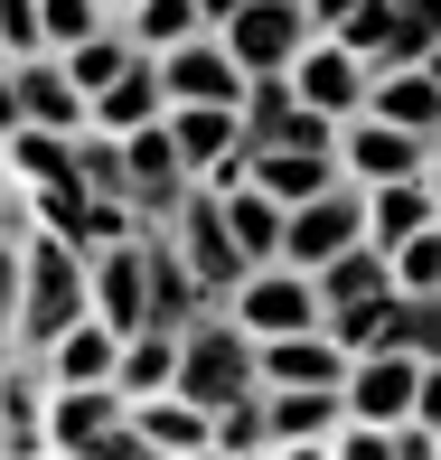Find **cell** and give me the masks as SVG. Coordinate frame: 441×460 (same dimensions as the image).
Returning <instances> with one entry per match:
<instances>
[{"label": "cell", "instance_id": "6", "mask_svg": "<svg viewBox=\"0 0 441 460\" xmlns=\"http://www.w3.org/2000/svg\"><path fill=\"white\" fill-rule=\"evenodd\" d=\"M160 235H170V254L188 263V282H198L207 301H225V291H235L244 254H235V235H225V217H216V198H207V188H188L170 217H160Z\"/></svg>", "mask_w": 441, "mask_h": 460}, {"label": "cell", "instance_id": "1", "mask_svg": "<svg viewBox=\"0 0 441 460\" xmlns=\"http://www.w3.org/2000/svg\"><path fill=\"white\" fill-rule=\"evenodd\" d=\"M75 310H85V254L57 244L48 226H19V310H10V348H48Z\"/></svg>", "mask_w": 441, "mask_h": 460}, {"label": "cell", "instance_id": "3", "mask_svg": "<svg viewBox=\"0 0 441 460\" xmlns=\"http://www.w3.org/2000/svg\"><path fill=\"white\" fill-rule=\"evenodd\" d=\"M170 385L188 394V404H207V413H216L225 394H244V385H254V339H244V329L225 320L216 301H207V310H188V320H179V376H170Z\"/></svg>", "mask_w": 441, "mask_h": 460}, {"label": "cell", "instance_id": "12", "mask_svg": "<svg viewBox=\"0 0 441 460\" xmlns=\"http://www.w3.org/2000/svg\"><path fill=\"white\" fill-rule=\"evenodd\" d=\"M151 66H160V103H235V94H244V66L216 48V29H198V38H179V48H160Z\"/></svg>", "mask_w": 441, "mask_h": 460}, {"label": "cell", "instance_id": "29", "mask_svg": "<svg viewBox=\"0 0 441 460\" xmlns=\"http://www.w3.org/2000/svg\"><path fill=\"white\" fill-rule=\"evenodd\" d=\"M366 66H441V19L432 10H394Z\"/></svg>", "mask_w": 441, "mask_h": 460}, {"label": "cell", "instance_id": "7", "mask_svg": "<svg viewBox=\"0 0 441 460\" xmlns=\"http://www.w3.org/2000/svg\"><path fill=\"white\" fill-rule=\"evenodd\" d=\"M339 244H357V188L329 179V188H310V198L282 207V244H272V263H291V273H320Z\"/></svg>", "mask_w": 441, "mask_h": 460}, {"label": "cell", "instance_id": "11", "mask_svg": "<svg viewBox=\"0 0 441 460\" xmlns=\"http://www.w3.org/2000/svg\"><path fill=\"white\" fill-rule=\"evenodd\" d=\"M188 160L170 151V132H160V122H141V132H122V207H132L141 226H160L170 217V207L188 198Z\"/></svg>", "mask_w": 441, "mask_h": 460}, {"label": "cell", "instance_id": "8", "mask_svg": "<svg viewBox=\"0 0 441 460\" xmlns=\"http://www.w3.org/2000/svg\"><path fill=\"white\" fill-rule=\"evenodd\" d=\"M282 85H291V103H310L320 122H348L357 103H366V57L339 48L329 29H310V38H301V57L282 66Z\"/></svg>", "mask_w": 441, "mask_h": 460}, {"label": "cell", "instance_id": "34", "mask_svg": "<svg viewBox=\"0 0 441 460\" xmlns=\"http://www.w3.org/2000/svg\"><path fill=\"white\" fill-rule=\"evenodd\" d=\"M0 57H38V0H0Z\"/></svg>", "mask_w": 441, "mask_h": 460}, {"label": "cell", "instance_id": "30", "mask_svg": "<svg viewBox=\"0 0 441 460\" xmlns=\"http://www.w3.org/2000/svg\"><path fill=\"white\" fill-rule=\"evenodd\" d=\"M94 29H113V0H38V48H48V57L85 48Z\"/></svg>", "mask_w": 441, "mask_h": 460}, {"label": "cell", "instance_id": "15", "mask_svg": "<svg viewBox=\"0 0 441 460\" xmlns=\"http://www.w3.org/2000/svg\"><path fill=\"white\" fill-rule=\"evenodd\" d=\"M423 226H441V170L423 179H385V188H357V235L385 254L394 235H423Z\"/></svg>", "mask_w": 441, "mask_h": 460}, {"label": "cell", "instance_id": "40", "mask_svg": "<svg viewBox=\"0 0 441 460\" xmlns=\"http://www.w3.org/2000/svg\"><path fill=\"white\" fill-rule=\"evenodd\" d=\"M394 10H432V0H394Z\"/></svg>", "mask_w": 441, "mask_h": 460}, {"label": "cell", "instance_id": "25", "mask_svg": "<svg viewBox=\"0 0 441 460\" xmlns=\"http://www.w3.org/2000/svg\"><path fill=\"white\" fill-rule=\"evenodd\" d=\"M366 348L441 358V291H385V301H375V339H366Z\"/></svg>", "mask_w": 441, "mask_h": 460}, {"label": "cell", "instance_id": "16", "mask_svg": "<svg viewBox=\"0 0 441 460\" xmlns=\"http://www.w3.org/2000/svg\"><path fill=\"white\" fill-rule=\"evenodd\" d=\"M357 113L441 141V66H366V103H357Z\"/></svg>", "mask_w": 441, "mask_h": 460}, {"label": "cell", "instance_id": "27", "mask_svg": "<svg viewBox=\"0 0 441 460\" xmlns=\"http://www.w3.org/2000/svg\"><path fill=\"white\" fill-rule=\"evenodd\" d=\"M207 198H216V188H207ZM216 217H225V235H235L244 263H272V244H282V198H263V188L244 179V188L216 198Z\"/></svg>", "mask_w": 441, "mask_h": 460}, {"label": "cell", "instance_id": "13", "mask_svg": "<svg viewBox=\"0 0 441 460\" xmlns=\"http://www.w3.org/2000/svg\"><path fill=\"white\" fill-rule=\"evenodd\" d=\"M122 423V394L113 376H94V385H48V460H94V442Z\"/></svg>", "mask_w": 441, "mask_h": 460}, {"label": "cell", "instance_id": "38", "mask_svg": "<svg viewBox=\"0 0 441 460\" xmlns=\"http://www.w3.org/2000/svg\"><path fill=\"white\" fill-rule=\"evenodd\" d=\"M19 122V85H10V57H0V132Z\"/></svg>", "mask_w": 441, "mask_h": 460}, {"label": "cell", "instance_id": "17", "mask_svg": "<svg viewBox=\"0 0 441 460\" xmlns=\"http://www.w3.org/2000/svg\"><path fill=\"white\" fill-rule=\"evenodd\" d=\"M329 423H339V385H263V442L291 460H320Z\"/></svg>", "mask_w": 441, "mask_h": 460}, {"label": "cell", "instance_id": "32", "mask_svg": "<svg viewBox=\"0 0 441 460\" xmlns=\"http://www.w3.org/2000/svg\"><path fill=\"white\" fill-rule=\"evenodd\" d=\"M75 188L122 207V132H94V122L75 132Z\"/></svg>", "mask_w": 441, "mask_h": 460}, {"label": "cell", "instance_id": "18", "mask_svg": "<svg viewBox=\"0 0 441 460\" xmlns=\"http://www.w3.org/2000/svg\"><path fill=\"white\" fill-rule=\"evenodd\" d=\"M122 423L141 432V451H151V460H207V404H188L179 385L132 394V404H122Z\"/></svg>", "mask_w": 441, "mask_h": 460}, {"label": "cell", "instance_id": "37", "mask_svg": "<svg viewBox=\"0 0 441 460\" xmlns=\"http://www.w3.org/2000/svg\"><path fill=\"white\" fill-rule=\"evenodd\" d=\"M301 10H310V29H339V19L357 10V0H301Z\"/></svg>", "mask_w": 441, "mask_h": 460}, {"label": "cell", "instance_id": "14", "mask_svg": "<svg viewBox=\"0 0 441 460\" xmlns=\"http://www.w3.org/2000/svg\"><path fill=\"white\" fill-rule=\"evenodd\" d=\"M48 367L29 348H0V460H48Z\"/></svg>", "mask_w": 441, "mask_h": 460}, {"label": "cell", "instance_id": "9", "mask_svg": "<svg viewBox=\"0 0 441 460\" xmlns=\"http://www.w3.org/2000/svg\"><path fill=\"white\" fill-rule=\"evenodd\" d=\"M301 38H310V10H301V0H235V10L216 19V48L235 57L244 75L291 66V57H301Z\"/></svg>", "mask_w": 441, "mask_h": 460}, {"label": "cell", "instance_id": "26", "mask_svg": "<svg viewBox=\"0 0 441 460\" xmlns=\"http://www.w3.org/2000/svg\"><path fill=\"white\" fill-rule=\"evenodd\" d=\"M310 291H320V310H357V301H375V291H394V282H385V254L357 235V244H339V254L310 273Z\"/></svg>", "mask_w": 441, "mask_h": 460}, {"label": "cell", "instance_id": "41", "mask_svg": "<svg viewBox=\"0 0 441 460\" xmlns=\"http://www.w3.org/2000/svg\"><path fill=\"white\" fill-rule=\"evenodd\" d=\"M113 10H132V0H113Z\"/></svg>", "mask_w": 441, "mask_h": 460}, {"label": "cell", "instance_id": "10", "mask_svg": "<svg viewBox=\"0 0 441 460\" xmlns=\"http://www.w3.org/2000/svg\"><path fill=\"white\" fill-rule=\"evenodd\" d=\"M85 310H94L103 329H113V339L151 320V273H141V226L85 254Z\"/></svg>", "mask_w": 441, "mask_h": 460}, {"label": "cell", "instance_id": "39", "mask_svg": "<svg viewBox=\"0 0 441 460\" xmlns=\"http://www.w3.org/2000/svg\"><path fill=\"white\" fill-rule=\"evenodd\" d=\"M198 10H207V29H216V19H225V10H235V0H198Z\"/></svg>", "mask_w": 441, "mask_h": 460}, {"label": "cell", "instance_id": "2", "mask_svg": "<svg viewBox=\"0 0 441 460\" xmlns=\"http://www.w3.org/2000/svg\"><path fill=\"white\" fill-rule=\"evenodd\" d=\"M339 413L357 423H404V413H441V358H404V348H357L339 376Z\"/></svg>", "mask_w": 441, "mask_h": 460}, {"label": "cell", "instance_id": "31", "mask_svg": "<svg viewBox=\"0 0 441 460\" xmlns=\"http://www.w3.org/2000/svg\"><path fill=\"white\" fill-rule=\"evenodd\" d=\"M132 57H141V48H132V38H122V19H113V29H94L85 48H66V57H57V66L75 75V94H94V85H113V75L132 66Z\"/></svg>", "mask_w": 441, "mask_h": 460}, {"label": "cell", "instance_id": "33", "mask_svg": "<svg viewBox=\"0 0 441 460\" xmlns=\"http://www.w3.org/2000/svg\"><path fill=\"white\" fill-rule=\"evenodd\" d=\"M385 282H394V291H441V226L385 244Z\"/></svg>", "mask_w": 441, "mask_h": 460}, {"label": "cell", "instance_id": "28", "mask_svg": "<svg viewBox=\"0 0 441 460\" xmlns=\"http://www.w3.org/2000/svg\"><path fill=\"white\" fill-rule=\"evenodd\" d=\"M113 19H122V38H132L141 57H160V48H179V38L207 29L198 0H132V10H113Z\"/></svg>", "mask_w": 441, "mask_h": 460}, {"label": "cell", "instance_id": "36", "mask_svg": "<svg viewBox=\"0 0 441 460\" xmlns=\"http://www.w3.org/2000/svg\"><path fill=\"white\" fill-rule=\"evenodd\" d=\"M19 226H29V188L0 170V235H19Z\"/></svg>", "mask_w": 441, "mask_h": 460}, {"label": "cell", "instance_id": "35", "mask_svg": "<svg viewBox=\"0 0 441 460\" xmlns=\"http://www.w3.org/2000/svg\"><path fill=\"white\" fill-rule=\"evenodd\" d=\"M10 310H19V235H0V348H10Z\"/></svg>", "mask_w": 441, "mask_h": 460}, {"label": "cell", "instance_id": "4", "mask_svg": "<svg viewBox=\"0 0 441 460\" xmlns=\"http://www.w3.org/2000/svg\"><path fill=\"white\" fill-rule=\"evenodd\" d=\"M329 160H339L348 188H385V179H423V170H441V141L394 132V122H375V113H348L339 132H329Z\"/></svg>", "mask_w": 441, "mask_h": 460}, {"label": "cell", "instance_id": "20", "mask_svg": "<svg viewBox=\"0 0 441 460\" xmlns=\"http://www.w3.org/2000/svg\"><path fill=\"white\" fill-rule=\"evenodd\" d=\"M160 132H170V151L188 160V179H207L225 151H244L235 103H160Z\"/></svg>", "mask_w": 441, "mask_h": 460}, {"label": "cell", "instance_id": "23", "mask_svg": "<svg viewBox=\"0 0 441 460\" xmlns=\"http://www.w3.org/2000/svg\"><path fill=\"white\" fill-rule=\"evenodd\" d=\"M85 122H94V132H141V122H160V66H151V57H132L113 85L85 94Z\"/></svg>", "mask_w": 441, "mask_h": 460}, {"label": "cell", "instance_id": "5", "mask_svg": "<svg viewBox=\"0 0 441 460\" xmlns=\"http://www.w3.org/2000/svg\"><path fill=\"white\" fill-rule=\"evenodd\" d=\"M225 320L244 329V339H282V329H320V291L310 273H291V263H244L235 291H225Z\"/></svg>", "mask_w": 441, "mask_h": 460}, {"label": "cell", "instance_id": "24", "mask_svg": "<svg viewBox=\"0 0 441 460\" xmlns=\"http://www.w3.org/2000/svg\"><path fill=\"white\" fill-rule=\"evenodd\" d=\"M244 179H254L263 188V198H310V188H329V179H339V160H329V141H320V151H291V141H263V151H244Z\"/></svg>", "mask_w": 441, "mask_h": 460}, {"label": "cell", "instance_id": "19", "mask_svg": "<svg viewBox=\"0 0 441 460\" xmlns=\"http://www.w3.org/2000/svg\"><path fill=\"white\" fill-rule=\"evenodd\" d=\"M10 85H19V122H38V132H85V94H75V75L57 66L48 48L10 57Z\"/></svg>", "mask_w": 441, "mask_h": 460}, {"label": "cell", "instance_id": "22", "mask_svg": "<svg viewBox=\"0 0 441 460\" xmlns=\"http://www.w3.org/2000/svg\"><path fill=\"white\" fill-rule=\"evenodd\" d=\"M179 376V329H160V320H141V329H122V348H113V394L132 404V394H160Z\"/></svg>", "mask_w": 441, "mask_h": 460}, {"label": "cell", "instance_id": "21", "mask_svg": "<svg viewBox=\"0 0 441 460\" xmlns=\"http://www.w3.org/2000/svg\"><path fill=\"white\" fill-rule=\"evenodd\" d=\"M113 348H122V339H113V329H103V320H94V310H75V320H66V329H57V339H48V348H29V358H38V367H48V385H94V376H113Z\"/></svg>", "mask_w": 441, "mask_h": 460}]
</instances>
